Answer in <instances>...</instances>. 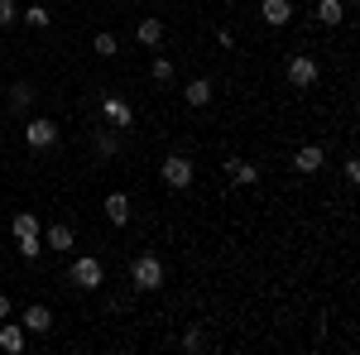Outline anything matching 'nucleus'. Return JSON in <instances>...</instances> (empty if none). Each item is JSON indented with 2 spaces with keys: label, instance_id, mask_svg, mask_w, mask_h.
Returning <instances> with one entry per match:
<instances>
[{
  "label": "nucleus",
  "instance_id": "nucleus-1",
  "mask_svg": "<svg viewBox=\"0 0 360 355\" xmlns=\"http://www.w3.org/2000/svg\"><path fill=\"white\" fill-rule=\"evenodd\" d=\"M130 283H135L139 293H159V288H164V259H159V254H135Z\"/></svg>",
  "mask_w": 360,
  "mask_h": 355
},
{
  "label": "nucleus",
  "instance_id": "nucleus-2",
  "mask_svg": "<svg viewBox=\"0 0 360 355\" xmlns=\"http://www.w3.org/2000/svg\"><path fill=\"white\" fill-rule=\"evenodd\" d=\"M68 283H72V288H82V293H96V288L106 283V269H101V259H96V254H82V259H72V269H68Z\"/></svg>",
  "mask_w": 360,
  "mask_h": 355
},
{
  "label": "nucleus",
  "instance_id": "nucleus-3",
  "mask_svg": "<svg viewBox=\"0 0 360 355\" xmlns=\"http://www.w3.org/2000/svg\"><path fill=\"white\" fill-rule=\"evenodd\" d=\"M159 178H164V183H168L173 192H183V188H193L197 168H193V159H188V154H168L164 168H159Z\"/></svg>",
  "mask_w": 360,
  "mask_h": 355
},
{
  "label": "nucleus",
  "instance_id": "nucleus-4",
  "mask_svg": "<svg viewBox=\"0 0 360 355\" xmlns=\"http://www.w3.org/2000/svg\"><path fill=\"white\" fill-rule=\"evenodd\" d=\"M25 144H29V149H53V144H58V120H49V115L25 120Z\"/></svg>",
  "mask_w": 360,
  "mask_h": 355
},
{
  "label": "nucleus",
  "instance_id": "nucleus-5",
  "mask_svg": "<svg viewBox=\"0 0 360 355\" xmlns=\"http://www.w3.org/2000/svg\"><path fill=\"white\" fill-rule=\"evenodd\" d=\"M283 72H288V82L298 86V91H307V86L317 82V58L312 53H288V67H283Z\"/></svg>",
  "mask_w": 360,
  "mask_h": 355
},
{
  "label": "nucleus",
  "instance_id": "nucleus-6",
  "mask_svg": "<svg viewBox=\"0 0 360 355\" xmlns=\"http://www.w3.org/2000/svg\"><path fill=\"white\" fill-rule=\"evenodd\" d=\"M101 120L111 125V130H130L135 125V110L125 96H101Z\"/></svg>",
  "mask_w": 360,
  "mask_h": 355
},
{
  "label": "nucleus",
  "instance_id": "nucleus-7",
  "mask_svg": "<svg viewBox=\"0 0 360 355\" xmlns=\"http://www.w3.org/2000/svg\"><path fill=\"white\" fill-rule=\"evenodd\" d=\"M135 44L159 49V44H164V20H159V15H139L135 20Z\"/></svg>",
  "mask_w": 360,
  "mask_h": 355
},
{
  "label": "nucleus",
  "instance_id": "nucleus-8",
  "mask_svg": "<svg viewBox=\"0 0 360 355\" xmlns=\"http://www.w3.org/2000/svg\"><path fill=\"white\" fill-rule=\"evenodd\" d=\"M293 168H298V173H322V168H327V149H322V144L293 149Z\"/></svg>",
  "mask_w": 360,
  "mask_h": 355
},
{
  "label": "nucleus",
  "instance_id": "nucleus-9",
  "mask_svg": "<svg viewBox=\"0 0 360 355\" xmlns=\"http://www.w3.org/2000/svg\"><path fill=\"white\" fill-rule=\"evenodd\" d=\"M259 20L269 29H283L293 20V0H259Z\"/></svg>",
  "mask_w": 360,
  "mask_h": 355
},
{
  "label": "nucleus",
  "instance_id": "nucleus-10",
  "mask_svg": "<svg viewBox=\"0 0 360 355\" xmlns=\"http://www.w3.org/2000/svg\"><path fill=\"white\" fill-rule=\"evenodd\" d=\"M101 212H106V221H111V226H125L135 207H130V197H125V192H106V197H101Z\"/></svg>",
  "mask_w": 360,
  "mask_h": 355
},
{
  "label": "nucleus",
  "instance_id": "nucleus-11",
  "mask_svg": "<svg viewBox=\"0 0 360 355\" xmlns=\"http://www.w3.org/2000/svg\"><path fill=\"white\" fill-rule=\"evenodd\" d=\"M25 331H34V336H44V331H53V312L44 307V302H29L25 307V322H20Z\"/></svg>",
  "mask_w": 360,
  "mask_h": 355
},
{
  "label": "nucleus",
  "instance_id": "nucleus-12",
  "mask_svg": "<svg viewBox=\"0 0 360 355\" xmlns=\"http://www.w3.org/2000/svg\"><path fill=\"white\" fill-rule=\"evenodd\" d=\"M226 173H231L236 188H255L259 183V164H250V159H226Z\"/></svg>",
  "mask_w": 360,
  "mask_h": 355
},
{
  "label": "nucleus",
  "instance_id": "nucleus-13",
  "mask_svg": "<svg viewBox=\"0 0 360 355\" xmlns=\"http://www.w3.org/2000/svg\"><path fill=\"white\" fill-rule=\"evenodd\" d=\"M212 96H217V86L207 82V77H193V82L183 86V101L193 110H202V106H212Z\"/></svg>",
  "mask_w": 360,
  "mask_h": 355
},
{
  "label": "nucleus",
  "instance_id": "nucleus-14",
  "mask_svg": "<svg viewBox=\"0 0 360 355\" xmlns=\"http://www.w3.org/2000/svg\"><path fill=\"white\" fill-rule=\"evenodd\" d=\"M25 336H29V331L20 327V322H0V351L20 355V351H25Z\"/></svg>",
  "mask_w": 360,
  "mask_h": 355
},
{
  "label": "nucleus",
  "instance_id": "nucleus-15",
  "mask_svg": "<svg viewBox=\"0 0 360 355\" xmlns=\"http://www.w3.org/2000/svg\"><path fill=\"white\" fill-rule=\"evenodd\" d=\"M72 245H77L72 226H49V231H44V250H58V254H68Z\"/></svg>",
  "mask_w": 360,
  "mask_h": 355
},
{
  "label": "nucleus",
  "instance_id": "nucleus-16",
  "mask_svg": "<svg viewBox=\"0 0 360 355\" xmlns=\"http://www.w3.org/2000/svg\"><path fill=\"white\" fill-rule=\"evenodd\" d=\"M91 149H96L101 159H115V154H120V135H115L111 125H101V130L91 135Z\"/></svg>",
  "mask_w": 360,
  "mask_h": 355
},
{
  "label": "nucleus",
  "instance_id": "nucleus-17",
  "mask_svg": "<svg viewBox=\"0 0 360 355\" xmlns=\"http://www.w3.org/2000/svg\"><path fill=\"white\" fill-rule=\"evenodd\" d=\"M20 20H25L29 29H49V25H53V10H49V5H39V0H29L25 10H20Z\"/></svg>",
  "mask_w": 360,
  "mask_h": 355
},
{
  "label": "nucleus",
  "instance_id": "nucleus-18",
  "mask_svg": "<svg viewBox=\"0 0 360 355\" xmlns=\"http://www.w3.org/2000/svg\"><path fill=\"white\" fill-rule=\"evenodd\" d=\"M34 101H39V91H34L29 82H15V86H10V110H15V115H25Z\"/></svg>",
  "mask_w": 360,
  "mask_h": 355
},
{
  "label": "nucleus",
  "instance_id": "nucleus-19",
  "mask_svg": "<svg viewBox=\"0 0 360 355\" xmlns=\"http://www.w3.org/2000/svg\"><path fill=\"white\" fill-rule=\"evenodd\" d=\"M149 77H154V86H173V77H178V67H173V58H154L149 63Z\"/></svg>",
  "mask_w": 360,
  "mask_h": 355
},
{
  "label": "nucleus",
  "instance_id": "nucleus-20",
  "mask_svg": "<svg viewBox=\"0 0 360 355\" xmlns=\"http://www.w3.org/2000/svg\"><path fill=\"white\" fill-rule=\"evenodd\" d=\"M317 20H322L327 29H336L341 20H346V5H341V0H317Z\"/></svg>",
  "mask_w": 360,
  "mask_h": 355
},
{
  "label": "nucleus",
  "instance_id": "nucleus-21",
  "mask_svg": "<svg viewBox=\"0 0 360 355\" xmlns=\"http://www.w3.org/2000/svg\"><path fill=\"white\" fill-rule=\"evenodd\" d=\"M10 231H15V240H20V235H44V226H39V217H34V212H15Z\"/></svg>",
  "mask_w": 360,
  "mask_h": 355
},
{
  "label": "nucleus",
  "instance_id": "nucleus-22",
  "mask_svg": "<svg viewBox=\"0 0 360 355\" xmlns=\"http://www.w3.org/2000/svg\"><path fill=\"white\" fill-rule=\"evenodd\" d=\"M178 346H183L188 355H202V351H207V336H202L197 327H188V331H183V341H178Z\"/></svg>",
  "mask_w": 360,
  "mask_h": 355
},
{
  "label": "nucleus",
  "instance_id": "nucleus-23",
  "mask_svg": "<svg viewBox=\"0 0 360 355\" xmlns=\"http://www.w3.org/2000/svg\"><path fill=\"white\" fill-rule=\"evenodd\" d=\"M91 49H96L101 58H115V49H120V44H115V34H111V29H101V34L91 39Z\"/></svg>",
  "mask_w": 360,
  "mask_h": 355
},
{
  "label": "nucleus",
  "instance_id": "nucleus-24",
  "mask_svg": "<svg viewBox=\"0 0 360 355\" xmlns=\"http://www.w3.org/2000/svg\"><path fill=\"white\" fill-rule=\"evenodd\" d=\"M20 254H25L29 264H34V259L44 254V235H20Z\"/></svg>",
  "mask_w": 360,
  "mask_h": 355
},
{
  "label": "nucleus",
  "instance_id": "nucleus-25",
  "mask_svg": "<svg viewBox=\"0 0 360 355\" xmlns=\"http://www.w3.org/2000/svg\"><path fill=\"white\" fill-rule=\"evenodd\" d=\"M20 20V0H0V29H10Z\"/></svg>",
  "mask_w": 360,
  "mask_h": 355
},
{
  "label": "nucleus",
  "instance_id": "nucleus-26",
  "mask_svg": "<svg viewBox=\"0 0 360 355\" xmlns=\"http://www.w3.org/2000/svg\"><path fill=\"white\" fill-rule=\"evenodd\" d=\"M341 173H346V183H360V159H346Z\"/></svg>",
  "mask_w": 360,
  "mask_h": 355
},
{
  "label": "nucleus",
  "instance_id": "nucleus-27",
  "mask_svg": "<svg viewBox=\"0 0 360 355\" xmlns=\"http://www.w3.org/2000/svg\"><path fill=\"white\" fill-rule=\"evenodd\" d=\"M5 317H10V298L0 293V322H5Z\"/></svg>",
  "mask_w": 360,
  "mask_h": 355
}]
</instances>
